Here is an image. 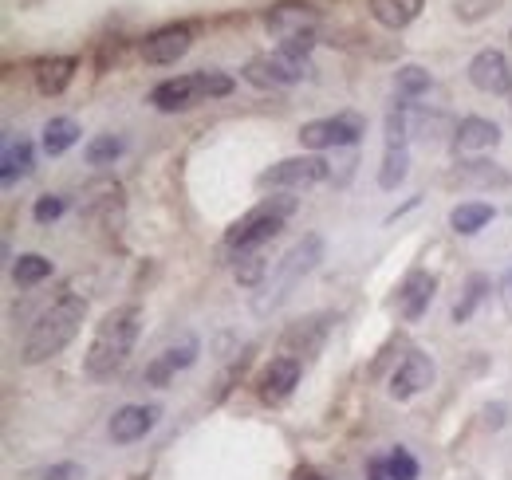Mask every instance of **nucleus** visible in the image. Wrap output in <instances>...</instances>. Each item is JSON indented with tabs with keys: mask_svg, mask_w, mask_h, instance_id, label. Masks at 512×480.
I'll return each mask as SVG.
<instances>
[{
	"mask_svg": "<svg viewBox=\"0 0 512 480\" xmlns=\"http://www.w3.org/2000/svg\"><path fill=\"white\" fill-rule=\"evenodd\" d=\"M138 331H142V307H115L103 315V323L95 327V339L83 355V370L87 378H111L115 370H123V362L130 359L134 343H138Z\"/></svg>",
	"mask_w": 512,
	"mask_h": 480,
	"instance_id": "nucleus-1",
	"label": "nucleus"
},
{
	"mask_svg": "<svg viewBox=\"0 0 512 480\" xmlns=\"http://www.w3.org/2000/svg\"><path fill=\"white\" fill-rule=\"evenodd\" d=\"M83 319H87V300L83 296H60L48 311H40V319L24 335L20 362L36 366V362H48L52 355H60L67 343L79 335Z\"/></svg>",
	"mask_w": 512,
	"mask_h": 480,
	"instance_id": "nucleus-2",
	"label": "nucleus"
},
{
	"mask_svg": "<svg viewBox=\"0 0 512 480\" xmlns=\"http://www.w3.org/2000/svg\"><path fill=\"white\" fill-rule=\"evenodd\" d=\"M296 213V197H264L260 205H253L229 233H225V252L229 256H253L260 244L276 237L284 229V221Z\"/></svg>",
	"mask_w": 512,
	"mask_h": 480,
	"instance_id": "nucleus-3",
	"label": "nucleus"
},
{
	"mask_svg": "<svg viewBox=\"0 0 512 480\" xmlns=\"http://www.w3.org/2000/svg\"><path fill=\"white\" fill-rule=\"evenodd\" d=\"M225 95H233V79L225 71H197V75H178V79L158 83L146 103L162 115H178L205 99H225Z\"/></svg>",
	"mask_w": 512,
	"mask_h": 480,
	"instance_id": "nucleus-4",
	"label": "nucleus"
},
{
	"mask_svg": "<svg viewBox=\"0 0 512 480\" xmlns=\"http://www.w3.org/2000/svg\"><path fill=\"white\" fill-rule=\"evenodd\" d=\"M323 260V237L316 233H308V237L300 240L280 264H276V272H272V280H268V288H264V296L256 300V311L264 315V311H272V307H280V303L288 300V292L316 268Z\"/></svg>",
	"mask_w": 512,
	"mask_h": 480,
	"instance_id": "nucleus-5",
	"label": "nucleus"
},
{
	"mask_svg": "<svg viewBox=\"0 0 512 480\" xmlns=\"http://www.w3.org/2000/svg\"><path fill=\"white\" fill-rule=\"evenodd\" d=\"M363 130H367V122L359 119V115H351V111H343V115H335V119L304 122V126H300V146L312 150V154L331 150V146H355V142L363 138Z\"/></svg>",
	"mask_w": 512,
	"mask_h": 480,
	"instance_id": "nucleus-6",
	"label": "nucleus"
},
{
	"mask_svg": "<svg viewBox=\"0 0 512 480\" xmlns=\"http://www.w3.org/2000/svg\"><path fill=\"white\" fill-rule=\"evenodd\" d=\"M312 75V60L288 56V52H264L245 63V79L253 87H292Z\"/></svg>",
	"mask_w": 512,
	"mask_h": 480,
	"instance_id": "nucleus-7",
	"label": "nucleus"
},
{
	"mask_svg": "<svg viewBox=\"0 0 512 480\" xmlns=\"http://www.w3.org/2000/svg\"><path fill=\"white\" fill-rule=\"evenodd\" d=\"M331 174V166H327V158L320 154H300V158H284V162H276L272 170H264L256 185H272V189H308V185H320L323 178Z\"/></svg>",
	"mask_w": 512,
	"mask_h": 480,
	"instance_id": "nucleus-8",
	"label": "nucleus"
},
{
	"mask_svg": "<svg viewBox=\"0 0 512 480\" xmlns=\"http://www.w3.org/2000/svg\"><path fill=\"white\" fill-rule=\"evenodd\" d=\"M316 24H320V12H316L312 4H304V0H280V4H272V8L264 12V28H268L276 40L308 36V32H316Z\"/></svg>",
	"mask_w": 512,
	"mask_h": 480,
	"instance_id": "nucleus-9",
	"label": "nucleus"
},
{
	"mask_svg": "<svg viewBox=\"0 0 512 480\" xmlns=\"http://www.w3.org/2000/svg\"><path fill=\"white\" fill-rule=\"evenodd\" d=\"M434 378H438L434 359H430L426 351H410L406 359L398 362V370L390 374V398L406 402V398H414V394L430 390V386H434Z\"/></svg>",
	"mask_w": 512,
	"mask_h": 480,
	"instance_id": "nucleus-10",
	"label": "nucleus"
},
{
	"mask_svg": "<svg viewBox=\"0 0 512 480\" xmlns=\"http://www.w3.org/2000/svg\"><path fill=\"white\" fill-rule=\"evenodd\" d=\"M190 44H193L190 24H166V28L150 32L142 40V60L150 63V67H170V63H178L190 52Z\"/></svg>",
	"mask_w": 512,
	"mask_h": 480,
	"instance_id": "nucleus-11",
	"label": "nucleus"
},
{
	"mask_svg": "<svg viewBox=\"0 0 512 480\" xmlns=\"http://www.w3.org/2000/svg\"><path fill=\"white\" fill-rule=\"evenodd\" d=\"M469 83L485 95H509L512 91V63L505 52L497 48H485L469 60Z\"/></svg>",
	"mask_w": 512,
	"mask_h": 480,
	"instance_id": "nucleus-12",
	"label": "nucleus"
},
{
	"mask_svg": "<svg viewBox=\"0 0 512 480\" xmlns=\"http://www.w3.org/2000/svg\"><path fill=\"white\" fill-rule=\"evenodd\" d=\"M296 382H300V359L276 355V359L264 366V374H260V382H256V394H260V402H268V406H284V402L292 398Z\"/></svg>",
	"mask_w": 512,
	"mask_h": 480,
	"instance_id": "nucleus-13",
	"label": "nucleus"
},
{
	"mask_svg": "<svg viewBox=\"0 0 512 480\" xmlns=\"http://www.w3.org/2000/svg\"><path fill=\"white\" fill-rule=\"evenodd\" d=\"M434 288H438V280H434V272H426V268H414V272L402 280V288H398V311H402L406 323H418V319L430 311Z\"/></svg>",
	"mask_w": 512,
	"mask_h": 480,
	"instance_id": "nucleus-14",
	"label": "nucleus"
},
{
	"mask_svg": "<svg viewBox=\"0 0 512 480\" xmlns=\"http://www.w3.org/2000/svg\"><path fill=\"white\" fill-rule=\"evenodd\" d=\"M501 142V126L489 119H481V115H469V119H461L453 126V150H461V154H473V150H493Z\"/></svg>",
	"mask_w": 512,
	"mask_h": 480,
	"instance_id": "nucleus-15",
	"label": "nucleus"
},
{
	"mask_svg": "<svg viewBox=\"0 0 512 480\" xmlns=\"http://www.w3.org/2000/svg\"><path fill=\"white\" fill-rule=\"evenodd\" d=\"M323 335H327V315H308V319L292 323L288 335H284V355H292V359H308V355H316L323 343Z\"/></svg>",
	"mask_w": 512,
	"mask_h": 480,
	"instance_id": "nucleus-16",
	"label": "nucleus"
},
{
	"mask_svg": "<svg viewBox=\"0 0 512 480\" xmlns=\"http://www.w3.org/2000/svg\"><path fill=\"white\" fill-rule=\"evenodd\" d=\"M158 418H162L158 406H123V410L111 418V437H115L119 445H130V441L146 437Z\"/></svg>",
	"mask_w": 512,
	"mask_h": 480,
	"instance_id": "nucleus-17",
	"label": "nucleus"
},
{
	"mask_svg": "<svg viewBox=\"0 0 512 480\" xmlns=\"http://www.w3.org/2000/svg\"><path fill=\"white\" fill-rule=\"evenodd\" d=\"M75 67L79 60L75 56H52V60L36 63V91L40 95H64L75 79Z\"/></svg>",
	"mask_w": 512,
	"mask_h": 480,
	"instance_id": "nucleus-18",
	"label": "nucleus"
},
{
	"mask_svg": "<svg viewBox=\"0 0 512 480\" xmlns=\"http://www.w3.org/2000/svg\"><path fill=\"white\" fill-rule=\"evenodd\" d=\"M493 217H497V209H493L489 201H461V205H453L449 225H453L457 237H473V233H481Z\"/></svg>",
	"mask_w": 512,
	"mask_h": 480,
	"instance_id": "nucleus-19",
	"label": "nucleus"
},
{
	"mask_svg": "<svg viewBox=\"0 0 512 480\" xmlns=\"http://www.w3.org/2000/svg\"><path fill=\"white\" fill-rule=\"evenodd\" d=\"M418 12H422V0H371V16L390 32L410 28L418 20Z\"/></svg>",
	"mask_w": 512,
	"mask_h": 480,
	"instance_id": "nucleus-20",
	"label": "nucleus"
},
{
	"mask_svg": "<svg viewBox=\"0 0 512 480\" xmlns=\"http://www.w3.org/2000/svg\"><path fill=\"white\" fill-rule=\"evenodd\" d=\"M32 166H36V146H32L28 138H20V142H12V146L4 150L0 178H4V185H12L16 178H28V174H32Z\"/></svg>",
	"mask_w": 512,
	"mask_h": 480,
	"instance_id": "nucleus-21",
	"label": "nucleus"
},
{
	"mask_svg": "<svg viewBox=\"0 0 512 480\" xmlns=\"http://www.w3.org/2000/svg\"><path fill=\"white\" fill-rule=\"evenodd\" d=\"M75 142H79V122L75 119H48L44 122V138H40V146H44V154H48V158L67 154Z\"/></svg>",
	"mask_w": 512,
	"mask_h": 480,
	"instance_id": "nucleus-22",
	"label": "nucleus"
},
{
	"mask_svg": "<svg viewBox=\"0 0 512 480\" xmlns=\"http://www.w3.org/2000/svg\"><path fill=\"white\" fill-rule=\"evenodd\" d=\"M449 181H461V185H481V189H493V185H509V174L505 170H497L493 162H461Z\"/></svg>",
	"mask_w": 512,
	"mask_h": 480,
	"instance_id": "nucleus-23",
	"label": "nucleus"
},
{
	"mask_svg": "<svg viewBox=\"0 0 512 480\" xmlns=\"http://www.w3.org/2000/svg\"><path fill=\"white\" fill-rule=\"evenodd\" d=\"M48 276H52V260L40 256V252H24V256H16V264H12V280H16L20 288H36V284H44Z\"/></svg>",
	"mask_w": 512,
	"mask_h": 480,
	"instance_id": "nucleus-24",
	"label": "nucleus"
},
{
	"mask_svg": "<svg viewBox=\"0 0 512 480\" xmlns=\"http://www.w3.org/2000/svg\"><path fill=\"white\" fill-rule=\"evenodd\" d=\"M430 87H434V79H430V71L418 67V63H406V67H398V75H394V91H398L402 99H418V95H426Z\"/></svg>",
	"mask_w": 512,
	"mask_h": 480,
	"instance_id": "nucleus-25",
	"label": "nucleus"
},
{
	"mask_svg": "<svg viewBox=\"0 0 512 480\" xmlns=\"http://www.w3.org/2000/svg\"><path fill=\"white\" fill-rule=\"evenodd\" d=\"M406 174H410V154H406V146H386L379 185H383V189H398V185L406 181Z\"/></svg>",
	"mask_w": 512,
	"mask_h": 480,
	"instance_id": "nucleus-26",
	"label": "nucleus"
},
{
	"mask_svg": "<svg viewBox=\"0 0 512 480\" xmlns=\"http://www.w3.org/2000/svg\"><path fill=\"white\" fill-rule=\"evenodd\" d=\"M375 473H383L386 480H418V461L410 457V449H394L386 461H371Z\"/></svg>",
	"mask_w": 512,
	"mask_h": 480,
	"instance_id": "nucleus-27",
	"label": "nucleus"
},
{
	"mask_svg": "<svg viewBox=\"0 0 512 480\" xmlns=\"http://www.w3.org/2000/svg\"><path fill=\"white\" fill-rule=\"evenodd\" d=\"M123 150H127V142H123L119 134H99V138H91V142H87L83 158H87V166H111Z\"/></svg>",
	"mask_w": 512,
	"mask_h": 480,
	"instance_id": "nucleus-28",
	"label": "nucleus"
},
{
	"mask_svg": "<svg viewBox=\"0 0 512 480\" xmlns=\"http://www.w3.org/2000/svg\"><path fill=\"white\" fill-rule=\"evenodd\" d=\"M485 288H489V280H485V276H473V280H469L465 300H457V307H453V323H469V319H473L477 303L485 300Z\"/></svg>",
	"mask_w": 512,
	"mask_h": 480,
	"instance_id": "nucleus-29",
	"label": "nucleus"
},
{
	"mask_svg": "<svg viewBox=\"0 0 512 480\" xmlns=\"http://www.w3.org/2000/svg\"><path fill=\"white\" fill-rule=\"evenodd\" d=\"M67 209V197H60V193H44L36 205H32V217H36V225H56L60 217H64Z\"/></svg>",
	"mask_w": 512,
	"mask_h": 480,
	"instance_id": "nucleus-30",
	"label": "nucleus"
},
{
	"mask_svg": "<svg viewBox=\"0 0 512 480\" xmlns=\"http://www.w3.org/2000/svg\"><path fill=\"white\" fill-rule=\"evenodd\" d=\"M497 4H501V0H453V16H457L461 24H477V20H485L489 12H497Z\"/></svg>",
	"mask_w": 512,
	"mask_h": 480,
	"instance_id": "nucleus-31",
	"label": "nucleus"
},
{
	"mask_svg": "<svg viewBox=\"0 0 512 480\" xmlns=\"http://www.w3.org/2000/svg\"><path fill=\"white\" fill-rule=\"evenodd\" d=\"M162 359L174 366V374H178V370H186V366H193V359H197V339L186 335L182 343H174L170 351H162Z\"/></svg>",
	"mask_w": 512,
	"mask_h": 480,
	"instance_id": "nucleus-32",
	"label": "nucleus"
},
{
	"mask_svg": "<svg viewBox=\"0 0 512 480\" xmlns=\"http://www.w3.org/2000/svg\"><path fill=\"white\" fill-rule=\"evenodd\" d=\"M268 272V264H264V256H241V264H237V284H245V288H256L260 284V276Z\"/></svg>",
	"mask_w": 512,
	"mask_h": 480,
	"instance_id": "nucleus-33",
	"label": "nucleus"
},
{
	"mask_svg": "<svg viewBox=\"0 0 512 480\" xmlns=\"http://www.w3.org/2000/svg\"><path fill=\"white\" fill-rule=\"evenodd\" d=\"M170 378H174V366L162 359V355L150 362L146 374H142V382H150V386H170Z\"/></svg>",
	"mask_w": 512,
	"mask_h": 480,
	"instance_id": "nucleus-34",
	"label": "nucleus"
},
{
	"mask_svg": "<svg viewBox=\"0 0 512 480\" xmlns=\"http://www.w3.org/2000/svg\"><path fill=\"white\" fill-rule=\"evenodd\" d=\"M40 480H83V465H75V461L52 465V469H44V477Z\"/></svg>",
	"mask_w": 512,
	"mask_h": 480,
	"instance_id": "nucleus-35",
	"label": "nucleus"
},
{
	"mask_svg": "<svg viewBox=\"0 0 512 480\" xmlns=\"http://www.w3.org/2000/svg\"><path fill=\"white\" fill-rule=\"evenodd\" d=\"M501 303H505V315L512 319V268L505 272V280H501Z\"/></svg>",
	"mask_w": 512,
	"mask_h": 480,
	"instance_id": "nucleus-36",
	"label": "nucleus"
},
{
	"mask_svg": "<svg viewBox=\"0 0 512 480\" xmlns=\"http://www.w3.org/2000/svg\"><path fill=\"white\" fill-rule=\"evenodd\" d=\"M296 480H320V477H316L312 469H296Z\"/></svg>",
	"mask_w": 512,
	"mask_h": 480,
	"instance_id": "nucleus-37",
	"label": "nucleus"
},
{
	"mask_svg": "<svg viewBox=\"0 0 512 480\" xmlns=\"http://www.w3.org/2000/svg\"><path fill=\"white\" fill-rule=\"evenodd\" d=\"M375 480H386V477H383V473H375Z\"/></svg>",
	"mask_w": 512,
	"mask_h": 480,
	"instance_id": "nucleus-38",
	"label": "nucleus"
}]
</instances>
